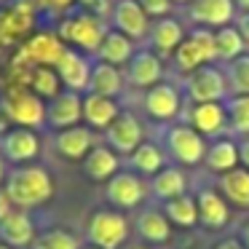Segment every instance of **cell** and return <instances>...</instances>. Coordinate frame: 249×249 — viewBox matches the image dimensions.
Here are the masks:
<instances>
[{"label": "cell", "instance_id": "cb8c5ba5", "mask_svg": "<svg viewBox=\"0 0 249 249\" xmlns=\"http://www.w3.org/2000/svg\"><path fill=\"white\" fill-rule=\"evenodd\" d=\"M137 54L134 49V40L126 38L124 33L118 30H107V35L102 38L97 49V62H105V65H113V67H126L131 62V56Z\"/></svg>", "mask_w": 249, "mask_h": 249}, {"label": "cell", "instance_id": "603a6c76", "mask_svg": "<svg viewBox=\"0 0 249 249\" xmlns=\"http://www.w3.org/2000/svg\"><path fill=\"white\" fill-rule=\"evenodd\" d=\"M0 241L11 249L30 247L35 241V222L24 209H14L6 220H0Z\"/></svg>", "mask_w": 249, "mask_h": 249}, {"label": "cell", "instance_id": "44dd1931", "mask_svg": "<svg viewBox=\"0 0 249 249\" xmlns=\"http://www.w3.org/2000/svg\"><path fill=\"white\" fill-rule=\"evenodd\" d=\"M121 115V107L113 97L83 94V124L91 131H107L110 124Z\"/></svg>", "mask_w": 249, "mask_h": 249}, {"label": "cell", "instance_id": "9a60e30c", "mask_svg": "<svg viewBox=\"0 0 249 249\" xmlns=\"http://www.w3.org/2000/svg\"><path fill=\"white\" fill-rule=\"evenodd\" d=\"M91 67L94 62H89V56L83 54V51L78 49H70L67 46V51L62 54V59L56 62V75H59L62 86L70 89V91H89V78H91Z\"/></svg>", "mask_w": 249, "mask_h": 249}, {"label": "cell", "instance_id": "1f68e13d", "mask_svg": "<svg viewBox=\"0 0 249 249\" xmlns=\"http://www.w3.org/2000/svg\"><path fill=\"white\" fill-rule=\"evenodd\" d=\"M163 214L169 217V222L177 228H190L198 225V204H196V196H177L172 201H163Z\"/></svg>", "mask_w": 249, "mask_h": 249}, {"label": "cell", "instance_id": "ffe728a7", "mask_svg": "<svg viewBox=\"0 0 249 249\" xmlns=\"http://www.w3.org/2000/svg\"><path fill=\"white\" fill-rule=\"evenodd\" d=\"M54 147L67 161H83L94 147V131L83 124L72 126V129H65V131H56Z\"/></svg>", "mask_w": 249, "mask_h": 249}, {"label": "cell", "instance_id": "d6986e66", "mask_svg": "<svg viewBox=\"0 0 249 249\" xmlns=\"http://www.w3.org/2000/svg\"><path fill=\"white\" fill-rule=\"evenodd\" d=\"M196 204H198V225L206 231H222L231 220V204L222 198L220 190L214 188H201L196 193Z\"/></svg>", "mask_w": 249, "mask_h": 249}, {"label": "cell", "instance_id": "2e32d148", "mask_svg": "<svg viewBox=\"0 0 249 249\" xmlns=\"http://www.w3.org/2000/svg\"><path fill=\"white\" fill-rule=\"evenodd\" d=\"M142 105H145V113L150 115V118L166 124V121H172V118H177V115H179L182 97H179V89L177 86L161 81L158 86H153V89H147V91H145Z\"/></svg>", "mask_w": 249, "mask_h": 249}, {"label": "cell", "instance_id": "30bf717a", "mask_svg": "<svg viewBox=\"0 0 249 249\" xmlns=\"http://www.w3.org/2000/svg\"><path fill=\"white\" fill-rule=\"evenodd\" d=\"M0 156L11 163H27L40 156V137L35 129L8 126L0 137Z\"/></svg>", "mask_w": 249, "mask_h": 249}, {"label": "cell", "instance_id": "8992f818", "mask_svg": "<svg viewBox=\"0 0 249 249\" xmlns=\"http://www.w3.org/2000/svg\"><path fill=\"white\" fill-rule=\"evenodd\" d=\"M228 78L220 67L204 65L193 70L185 78V94L190 105H204V102H225L228 99Z\"/></svg>", "mask_w": 249, "mask_h": 249}, {"label": "cell", "instance_id": "4316f807", "mask_svg": "<svg viewBox=\"0 0 249 249\" xmlns=\"http://www.w3.org/2000/svg\"><path fill=\"white\" fill-rule=\"evenodd\" d=\"M217 190L231 206L238 209H249V172L244 166H236L233 172L220 174L217 179Z\"/></svg>", "mask_w": 249, "mask_h": 249}, {"label": "cell", "instance_id": "5bb4252c", "mask_svg": "<svg viewBox=\"0 0 249 249\" xmlns=\"http://www.w3.org/2000/svg\"><path fill=\"white\" fill-rule=\"evenodd\" d=\"M142 142H145L142 140V124L129 110H121V115L105 131V145L113 147L118 156H131Z\"/></svg>", "mask_w": 249, "mask_h": 249}, {"label": "cell", "instance_id": "4fadbf2b", "mask_svg": "<svg viewBox=\"0 0 249 249\" xmlns=\"http://www.w3.org/2000/svg\"><path fill=\"white\" fill-rule=\"evenodd\" d=\"M145 196L147 188L137 172H118L113 179L105 182V198L115 209H134L137 204H142Z\"/></svg>", "mask_w": 249, "mask_h": 249}, {"label": "cell", "instance_id": "7bdbcfd3", "mask_svg": "<svg viewBox=\"0 0 249 249\" xmlns=\"http://www.w3.org/2000/svg\"><path fill=\"white\" fill-rule=\"evenodd\" d=\"M214 249H244V244L238 238H222V241L214 244Z\"/></svg>", "mask_w": 249, "mask_h": 249}, {"label": "cell", "instance_id": "ab89813d", "mask_svg": "<svg viewBox=\"0 0 249 249\" xmlns=\"http://www.w3.org/2000/svg\"><path fill=\"white\" fill-rule=\"evenodd\" d=\"M233 27L238 30V35L244 38V43L249 46V11H244V14H236V19H233Z\"/></svg>", "mask_w": 249, "mask_h": 249}, {"label": "cell", "instance_id": "6da1fadb", "mask_svg": "<svg viewBox=\"0 0 249 249\" xmlns=\"http://www.w3.org/2000/svg\"><path fill=\"white\" fill-rule=\"evenodd\" d=\"M3 188L11 196L17 209L27 212V209H35V206H43L54 196V179H51L49 169L27 163V166L11 169V174L6 177Z\"/></svg>", "mask_w": 249, "mask_h": 249}, {"label": "cell", "instance_id": "7dc6e473", "mask_svg": "<svg viewBox=\"0 0 249 249\" xmlns=\"http://www.w3.org/2000/svg\"><path fill=\"white\" fill-rule=\"evenodd\" d=\"M0 249H11V247H8V244H3V241H0Z\"/></svg>", "mask_w": 249, "mask_h": 249}, {"label": "cell", "instance_id": "c3c4849f", "mask_svg": "<svg viewBox=\"0 0 249 249\" xmlns=\"http://www.w3.org/2000/svg\"><path fill=\"white\" fill-rule=\"evenodd\" d=\"M174 3H190V0H174Z\"/></svg>", "mask_w": 249, "mask_h": 249}, {"label": "cell", "instance_id": "5b68a950", "mask_svg": "<svg viewBox=\"0 0 249 249\" xmlns=\"http://www.w3.org/2000/svg\"><path fill=\"white\" fill-rule=\"evenodd\" d=\"M89 247L97 249H121L129 238V220L118 209H99L86 222Z\"/></svg>", "mask_w": 249, "mask_h": 249}, {"label": "cell", "instance_id": "f546056e", "mask_svg": "<svg viewBox=\"0 0 249 249\" xmlns=\"http://www.w3.org/2000/svg\"><path fill=\"white\" fill-rule=\"evenodd\" d=\"M204 163L209 172L214 174H225V172H233L236 166H241L238 161V142L233 140H217L206 147V156H204Z\"/></svg>", "mask_w": 249, "mask_h": 249}, {"label": "cell", "instance_id": "7402d4cb", "mask_svg": "<svg viewBox=\"0 0 249 249\" xmlns=\"http://www.w3.org/2000/svg\"><path fill=\"white\" fill-rule=\"evenodd\" d=\"M188 124L198 131L201 137H217L228 124L225 102H204V105H190Z\"/></svg>", "mask_w": 249, "mask_h": 249}, {"label": "cell", "instance_id": "d6a6232c", "mask_svg": "<svg viewBox=\"0 0 249 249\" xmlns=\"http://www.w3.org/2000/svg\"><path fill=\"white\" fill-rule=\"evenodd\" d=\"M163 163H166V156H163V150L156 142H142V145L129 156V166L134 169L137 174H145V177H156L163 169Z\"/></svg>", "mask_w": 249, "mask_h": 249}, {"label": "cell", "instance_id": "e0dca14e", "mask_svg": "<svg viewBox=\"0 0 249 249\" xmlns=\"http://www.w3.org/2000/svg\"><path fill=\"white\" fill-rule=\"evenodd\" d=\"M126 78L134 89H153L163 78V62L153 49H140L126 65Z\"/></svg>", "mask_w": 249, "mask_h": 249}, {"label": "cell", "instance_id": "9c48e42d", "mask_svg": "<svg viewBox=\"0 0 249 249\" xmlns=\"http://www.w3.org/2000/svg\"><path fill=\"white\" fill-rule=\"evenodd\" d=\"M65 51L67 46L56 33H33L24 40V46L19 49L17 56H22L33 67H56V62L62 59Z\"/></svg>", "mask_w": 249, "mask_h": 249}, {"label": "cell", "instance_id": "83f0119b", "mask_svg": "<svg viewBox=\"0 0 249 249\" xmlns=\"http://www.w3.org/2000/svg\"><path fill=\"white\" fill-rule=\"evenodd\" d=\"M121 91H124V75H121V67L105 65V62H94L86 94H99V97H113L115 99Z\"/></svg>", "mask_w": 249, "mask_h": 249}, {"label": "cell", "instance_id": "ac0fdd59", "mask_svg": "<svg viewBox=\"0 0 249 249\" xmlns=\"http://www.w3.org/2000/svg\"><path fill=\"white\" fill-rule=\"evenodd\" d=\"M188 14L198 27L220 30L225 24H233V19H236V3L233 0H190Z\"/></svg>", "mask_w": 249, "mask_h": 249}, {"label": "cell", "instance_id": "bcb514c9", "mask_svg": "<svg viewBox=\"0 0 249 249\" xmlns=\"http://www.w3.org/2000/svg\"><path fill=\"white\" fill-rule=\"evenodd\" d=\"M236 3V8H241V11H249V0H233Z\"/></svg>", "mask_w": 249, "mask_h": 249}, {"label": "cell", "instance_id": "3957f363", "mask_svg": "<svg viewBox=\"0 0 249 249\" xmlns=\"http://www.w3.org/2000/svg\"><path fill=\"white\" fill-rule=\"evenodd\" d=\"M0 107L8 124L35 129L46 126V102L27 86V83H11L0 99Z\"/></svg>", "mask_w": 249, "mask_h": 249}, {"label": "cell", "instance_id": "d4e9b609", "mask_svg": "<svg viewBox=\"0 0 249 249\" xmlns=\"http://www.w3.org/2000/svg\"><path fill=\"white\" fill-rule=\"evenodd\" d=\"M147 40H150V49L156 51L158 56H172L174 51H177V46L185 40V30L174 17L156 19V24L150 27Z\"/></svg>", "mask_w": 249, "mask_h": 249}, {"label": "cell", "instance_id": "277c9868", "mask_svg": "<svg viewBox=\"0 0 249 249\" xmlns=\"http://www.w3.org/2000/svg\"><path fill=\"white\" fill-rule=\"evenodd\" d=\"M174 67L185 75H190L193 70L204 65H212L217 62L214 54V30L209 27H196L190 33H185V40L177 46V51L172 54Z\"/></svg>", "mask_w": 249, "mask_h": 249}, {"label": "cell", "instance_id": "7a4b0ae2", "mask_svg": "<svg viewBox=\"0 0 249 249\" xmlns=\"http://www.w3.org/2000/svg\"><path fill=\"white\" fill-rule=\"evenodd\" d=\"M56 35L70 49H78L83 54H97L102 38L107 35V27H105L102 17H97L94 11H89L83 6H72L62 14Z\"/></svg>", "mask_w": 249, "mask_h": 249}, {"label": "cell", "instance_id": "484cf974", "mask_svg": "<svg viewBox=\"0 0 249 249\" xmlns=\"http://www.w3.org/2000/svg\"><path fill=\"white\" fill-rule=\"evenodd\" d=\"M83 172L94 182H107L118 174V153L107 145H94L91 153L83 158Z\"/></svg>", "mask_w": 249, "mask_h": 249}, {"label": "cell", "instance_id": "b9f144b4", "mask_svg": "<svg viewBox=\"0 0 249 249\" xmlns=\"http://www.w3.org/2000/svg\"><path fill=\"white\" fill-rule=\"evenodd\" d=\"M238 161H241V166L249 172V137H244V140L238 142Z\"/></svg>", "mask_w": 249, "mask_h": 249}, {"label": "cell", "instance_id": "d590c367", "mask_svg": "<svg viewBox=\"0 0 249 249\" xmlns=\"http://www.w3.org/2000/svg\"><path fill=\"white\" fill-rule=\"evenodd\" d=\"M228 124L236 134L249 137V94H233L225 99Z\"/></svg>", "mask_w": 249, "mask_h": 249}, {"label": "cell", "instance_id": "8d00e7d4", "mask_svg": "<svg viewBox=\"0 0 249 249\" xmlns=\"http://www.w3.org/2000/svg\"><path fill=\"white\" fill-rule=\"evenodd\" d=\"M33 249H81V241H78L75 233L62 231V228H51V231L35 236Z\"/></svg>", "mask_w": 249, "mask_h": 249}, {"label": "cell", "instance_id": "f1b7e54d", "mask_svg": "<svg viewBox=\"0 0 249 249\" xmlns=\"http://www.w3.org/2000/svg\"><path fill=\"white\" fill-rule=\"evenodd\" d=\"M185 188H188V177L179 166H163L156 177H150V193L161 201L185 196Z\"/></svg>", "mask_w": 249, "mask_h": 249}, {"label": "cell", "instance_id": "f6af8a7d", "mask_svg": "<svg viewBox=\"0 0 249 249\" xmlns=\"http://www.w3.org/2000/svg\"><path fill=\"white\" fill-rule=\"evenodd\" d=\"M6 177H8V174H6V158L0 156V188L6 185Z\"/></svg>", "mask_w": 249, "mask_h": 249}, {"label": "cell", "instance_id": "8fae6325", "mask_svg": "<svg viewBox=\"0 0 249 249\" xmlns=\"http://www.w3.org/2000/svg\"><path fill=\"white\" fill-rule=\"evenodd\" d=\"M83 121V94L78 91H59L54 99L46 102V126L56 131L72 129Z\"/></svg>", "mask_w": 249, "mask_h": 249}, {"label": "cell", "instance_id": "f35d334b", "mask_svg": "<svg viewBox=\"0 0 249 249\" xmlns=\"http://www.w3.org/2000/svg\"><path fill=\"white\" fill-rule=\"evenodd\" d=\"M137 3L150 19H166L174 8V0H137Z\"/></svg>", "mask_w": 249, "mask_h": 249}, {"label": "cell", "instance_id": "74e56055", "mask_svg": "<svg viewBox=\"0 0 249 249\" xmlns=\"http://www.w3.org/2000/svg\"><path fill=\"white\" fill-rule=\"evenodd\" d=\"M225 78H228V89L233 94H249V54H241L238 59L228 62Z\"/></svg>", "mask_w": 249, "mask_h": 249}, {"label": "cell", "instance_id": "ba28073f", "mask_svg": "<svg viewBox=\"0 0 249 249\" xmlns=\"http://www.w3.org/2000/svg\"><path fill=\"white\" fill-rule=\"evenodd\" d=\"M35 27V6L30 0H14L0 11V46L27 40Z\"/></svg>", "mask_w": 249, "mask_h": 249}, {"label": "cell", "instance_id": "681fc988", "mask_svg": "<svg viewBox=\"0 0 249 249\" xmlns=\"http://www.w3.org/2000/svg\"><path fill=\"white\" fill-rule=\"evenodd\" d=\"M134 249H145V247H134Z\"/></svg>", "mask_w": 249, "mask_h": 249}, {"label": "cell", "instance_id": "7c38bea8", "mask_svg": "<svg viewBox=\"0 0 249 249\" xmlns=\"http://www.w3.org/2000/svg\"><path fill=\"white\" fill-rule=\"evenodd\" d=\"M110 22H113V30L124 33L126 38L137 40H145L150 35V17L140 8L137 0H115L113 8H110Z\"/></svg>", "mask_w": 249, "mask_h": 249}, {"label": "cell", "instance_id": "60d3db41", "mask_svg": "<svg viewBox=\"0 0 249 249\" xmlns=\"http://www.w3.org/2000/svg\"><path fill=\"white\" fill-rule=\"evenodd\" d=\"M14 209H17V206H14L11 196L6 193V188H0V220H6V217L11 214Z\"/></svg>", "mask_w": 249, "mask_h": 249}, {"label": "cell", "instance_id": "4dcf8cb0", "mask_svg": "<svg viewBox=\"0 0 249 249\" xmlns=\"http://www.w3.org/2000/svg\"><path fill=\"white\" fill-rule=\"evenodd\" d=\"M137 231L150 244H166L172 238V222L161 209H145L137 220Z\"/></svg>", "mask_w": 249, "mask_h": 249}, {"label": "cell", "instance_id": "ee69618b", "mask_svg": "<svg viewBox=\"0 0 249 249\" xmlns=\"http://www.w3.org/2000/svg\"><path fill=\"white\" fill-rule=\"evenodd\" d=\"M238 241L244 244V249H249V222H244V228H241V236H238Z\"/></svg>", "mask_w": 249, "mask_h": 249}, {"label": "cell", "instance_id": "52a82bcc", "mask_svg": "<svg viewBox=\"0 0 249 249\" xmlns=\"http://www.w3.org/2000/svg\"><path fill=\"white\" fill-rule=\"evenodd\" d=\"M206 137H201L190 124H174L166 131V150L182 166H198L206 156Z\"/></svg>", "mask_w": 249, "mask_h": 249}, {"label": "cell", "instance_id": "e575fe53", "mask_svg": "<svg viewBox=\"0 0 249 249\" xmlns=\"http://www.w3.org/2000/svg\"><path fill=\"white\" fill-rule=\"evenodd\" d=\"M30 89L46 102V99H54L62 91V81L54 67H33V72H30Z\"/></svg>", "mask_w": 249, "mask_h": 249}, {"label": "cell", "instance_id": "f907efd6", "mask_svg": "<svg viewBox=\"0 0 249 249\" xmlns=\"http://www.w3.org/2000/svg\"><path fill=\"white\" fill-rule=\"evenodd\" d=\"M86 249H97V247H86Z\"/></svg>", "mask_w": 249, "mask_h": 249}, {"label": "cell", "instance_id": "836d02e7", "mask_svg": "<svg viewBox=\"0 0 249 249\" xmlns=\"http://www.w3.org/2000/svg\"><path fill=\"white\" fill-rule=\"evenodd\" d=\"M244 49H247V43H244V38L238 35V30L233 24H225V27L214 30V54L220 62L228 65V62L238 59L244 54Z\"/></svg>", "mask_w": 249, "mask_h": 249}]
</instances>
